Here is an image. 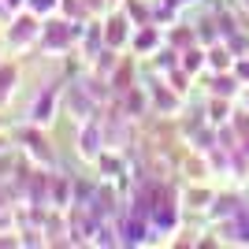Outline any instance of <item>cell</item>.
Wrapping results in <instances>:
<instances>
[{
  "label": "cell",
  "mask_w": 249,
  "mask_h": 249,
  "mask_svg": "<svg viewBox=\"0 0 249 249\" xmlns=\"http://www.w3.org/2000/svg\"><path fill=\"white\" fill-rule=\"evenodd\" d=\"M86 8H89V15H97V11H104L108 8V0H82Z\"/></svg>",
  "instance_id": "obj_13"
},
{
  "label": "cell",
  "mask_w": 249,
  "mask_h": 249,
  "mask_svg": "<svg viewBox=\"0 0 249 249\" xmlns=\"http://www.w3.org/2000/svg\"><path fill=\"white\" fill-rule=\"evenodd\" d=\"M15 89H19V67L4 60V63H0V108L15 97Z\"/></svg>",
  "instance_id": "obj_6"
},
{
  "label": "cell",
  "mask_w": 249,
  "mask_h": 249,
  "mask_svg": "<svg viewBox=\"0 0 249 249\" xmlns=\"http://www.w3.org/2000/svg\"><path fill=\"white\" fill-rule=\"evenodd\" d=\"M0 63H4V60H0Z\"/></svg>",
  "instance_id": "obj_14"
},
{
  "label": "cell",
  "mask_w": 249,
  "mask_h": 249,
  "mask_svg": "<svg viewBox=\"0 0 249 249\" xmlns=\"http://www.w3.org/2000/svg\"><path fill=\"white\" fill-rule=\"evenodd\" d=\"M208 67L212 71H234V52L227 45H212L208 49Z\"/></svg>",
  "instance_id": "obj_9"
},
{
  "label": "cell",
  "mask_w": 249,
  "mask_h": 249,
  "mask_svg": "<svg viewBox=\"0 0 249 249\" xmlns=\"http://www.w3.org/2000/svg\"><path fill=\"white\" fill-rule=\"evenodd\" d=\"M178 67H182L186 74H197L201 67H208V49H197V45L182 49V60H178Z\"/></svg>",
  "instance_id": "obj_8"
},
{
  "label": "cell",
  "mask_w": 249,
  "mask_h": 249,
  "mask_svg": "<svg viewBox=\"0 0 249 249\" xmlns=\"http://www.w3.org/2000/svg\"><path fill=\"white\" fill-rule=\"evenodd\" d=\"M4 41H8L11 52L37 49V41H41V19H37V15H30V11H19V15H15V22L4 30Z\"/></svg>",
  "instance_id": "obj_1"
},
{
  "label": "cell",
  "mask_w": 249,
  "mask_h": 249,
  "mask_svg": "<svg viewBox=\"0 0 249 249\" xmlns=\"http://www.w3.org/2000/svg\"><path fill=\"white\" fill-rule=\"evenodd\" d=\"M134 30H138V26L130 22L126 11H112L108 22H104V45H108V49H123V45H130Z\"/></svg>",
  "instance_id": "obj_3"
},
{
  "label": "cell",
  "mask_w": 249,
  "mask_h": 249,
  "mask_svg": "<svg viewBox=\"0 0 249 249\" xmlns=\"http://www.w3.org/2000/svg\"><path fill=\"white\" fill-rule=\"evenodd\" d=\"M56 115H60V89L45 86V93H37L30 104V126H49Z\"/></svg>",
  "instance_id": "obj_2"
},
{
  "label": "cell",
  "mask_w": 249,
  "mask_h": 249,
  "mask_svg": "<svg viewBox=\"0 0 249 249\" xmlns=\"http://www.w3.org/2000/svg\"><path fill=\"white\" fill-rule=\"evenodd\" d=\"M145 89H149V104L160 108V115H178V108H182V93H178L175 86L167 89V86L160 82V86H145Z\"/></svg>",
  "instance_id": "obj_4"
},
{
  "label": "cell",
  "mask_w": 249,
  "mask_h": 249,
  "mask_svg": "<svg viewBox=\"0 0 249 249\" xmlns=\"http://www.w3.org/2000/svg\"><path fill=\"white\" fill-rule=\"evenodd\" d=\"M216 201V194L212 190H201V186H190L186 190V208H194V212H208V205Z\"/></svg>",
  "instance_id": "obj_11"
},
{
  "label": "cell",
  "mask_w": 249,
  "mask_h": 249,
  "mask_svg": "<svg viewBox=\"0 0 249 249\" xmlns=\"http://www.w3.org/2000/svg\"><path fill=\"white\" fill-rule=\"evenodd\" d=\"M26 11L37 19H52V15H60V0H26Z\"/></svg>",
  "instance_id": "obj_12"
},
{
  "label": "cell",
  "mask_w": 249,
  "mask_h": 249,
  "mask_svg": "<svg viewBox=\"0 0 249 249\" xmlns=\"http://www.w3.org/2000/svg\"><path fill=\"white\" fill-rule=\"evenodd\" d=\"M26 149H30V156H34V160H45V164L52 160L49 138L41 134V126H34V130H26Z\"/></svg>",
  "instance_id": "obj_7"
},
{
  "label": "cell",
  "mask_w": 249,
  "mask_h": 249,
  "mask_svg": "<svg viewBox=\"0 0 249 249\" xmlns=\"http://www.w3.org/2000/svg\"><path fill=\"white\" fill-rule=\"evenodd\" d=\"M160 26H153V22H145V26H138L134 37H130V49L138 52V56H156L160 52Z\"/></svg>",
  "instance_id": "obj_5"
},
{
  "label": "cell",
  "mask_w": 249,
  "mask_h": 249,
  "mask_svg": "<svg viewBox=\"0 0 249 249\" xmlns=\"http://www.w3.org/2000/svg\"><path fill=\"white\" fill-rule=\"evenodd\" d=\"M208 123L219 126V123H231V97H216L208 101Z\"/></svg>",
  "instance_id": "obj_10"
}]
</instances>
